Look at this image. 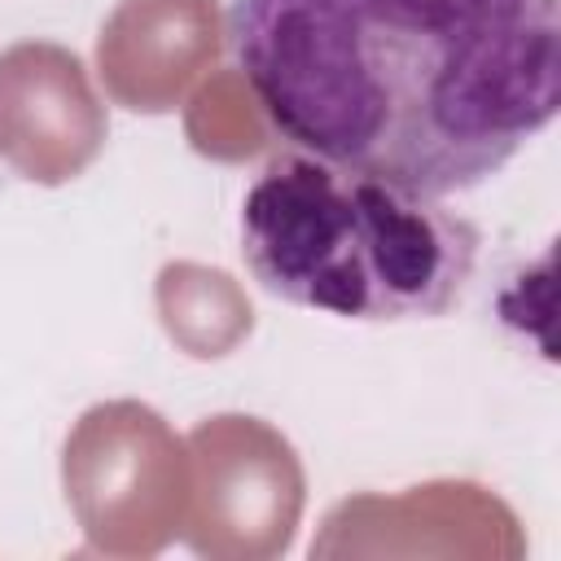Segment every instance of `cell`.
<instances>
[{"label":"cell","instance_id":"cell-1","mask_svg":"<svg viewBox=\"0 0 561 561\" xmlns=\"http://www.w3.org/2000/svg\"><path fill=\"white\" fill-rule=\"evenodd\" d=\"M228 48L294 149L425 197L561 110V0H232Z\"/></svg>","mask_w":561,"mask_h":561},{"label":"cell","instance_id":"cell-2","mask_svg":"<svg viewBox=\"0 0 561 561\" xmlns=\"http://www.w3.org/2000/svg\"><path fill=\"white\" fill-rule=\"evenodd\" d=\"M241 254L294 307L368 324L434 320L473 276L478 228L443 197L289 149L241 202Z\"/></svg>","mask_w":561,"mask_h":561}]
</instances>
